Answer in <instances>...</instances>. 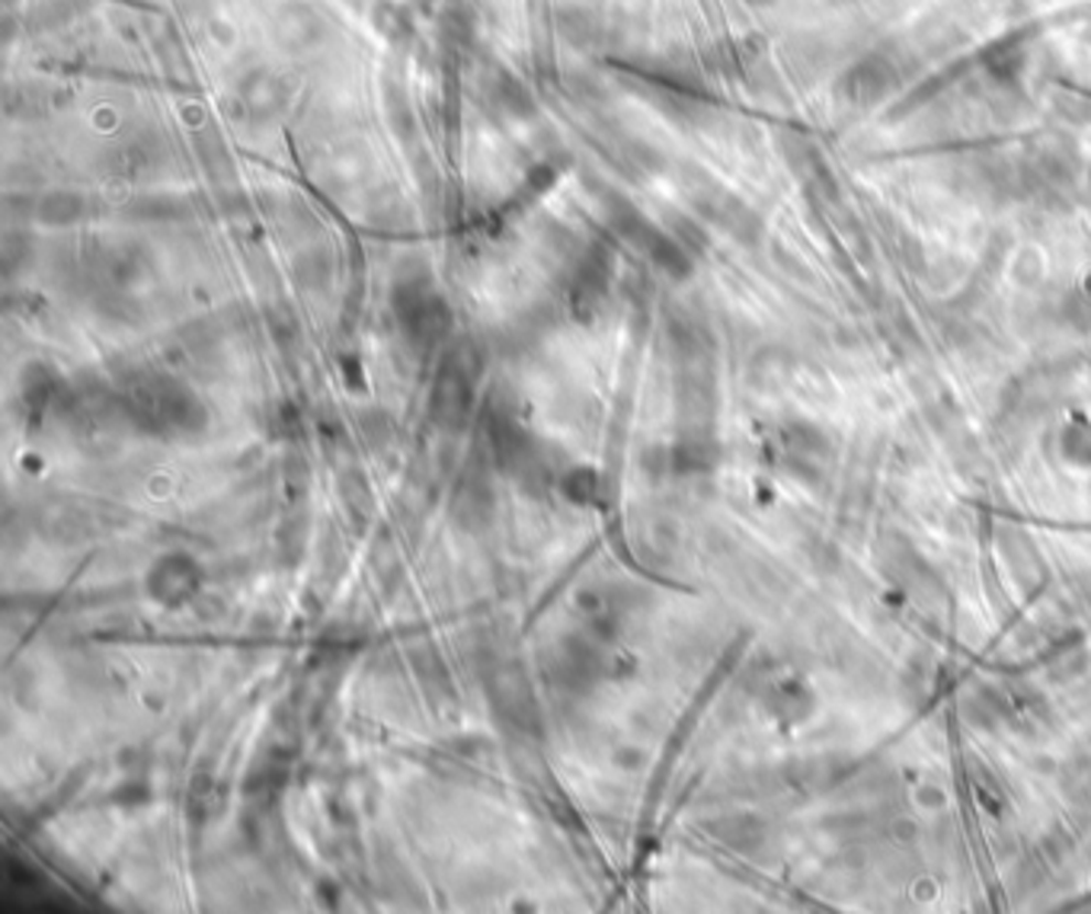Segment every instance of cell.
Listing matches in <instances>:
<instances>
[{
    "mask_svg": "<svg viewBox=\"0 0 1091 914\" xmlns=\"http://www.w3.org/2000/svg\"><path fill=\"white\" fill-rule=\"evenodd\" d=\"M126 412L138 429L163 439L193 436L205 426L202 404L167 378H141L126 387Z\"/></svg>",
    "mask_w": 1091,
    "mask_h": 914,
    "instance_id": "cell-1",
    "label": "cell"
},
{
    "mask_svg": "<svg viewBox=\"0 0 1091 914\" xmlns=\"http://www.w3.org/2000/svg\"><path fill=\"white\" fill-rule=\"evenodd\" d=\"M199 585H202V572L186 553H167L154 563L151 576H148V592L167 607H177V604L193 599Z\"/></svg>",
    "mask_w": 1091,
    "mask_h": 914,
    "instance_id": "cell-2",
    "label": "cell"
},
{
    "mask_svg": "<svg viewBox=\"0 0 1091 914\" xmlns=\"http://www.w3.org/2000/svg\"><path fill=\"white\" fill-rule=\"evenodd\" d=\"M468 407H471V380L464 378V372H446L439 390L432 394V412H436V419L446 429H454V426L464 422Z\"/></svg>",
    "mask_w": 1091,
    "mask_h": 914,
    "instance_id": "cell-3",
    "label": "cell"
},
{
    "mask_svg": "<svg viewBox=\"0 0 1091 914\" xmlns=\"http://www.w3.org/2000/svg\"><path fill=\"white\" fill-rule=\"evenodd\" d=\"M493 512V499H490V486L474 480V483H458V496H454V515L461 525H486Z\"/></svg>",
    "mask_w": 1091,
    "mask_h": 914,
    "instance_id": "cell-4",
    "label": "cell"
},
{
    "mask_svg": "<svg viewBox=\"0 0 1091 914\" xmlns=\"http://www.w3.org/2000/svg\"><path fill=\"white\" fill-rule=\"evenodd\" d=\"M596 483H599V476L592 471H570L564 476V490H567V496L577 499V503H589V499H592Z\"/></svg>",
    "mask_w": 1091,
    "mask_h": 914,
    "instance_id": "cell-5",
    "label": "cell"
}]
</instances>
